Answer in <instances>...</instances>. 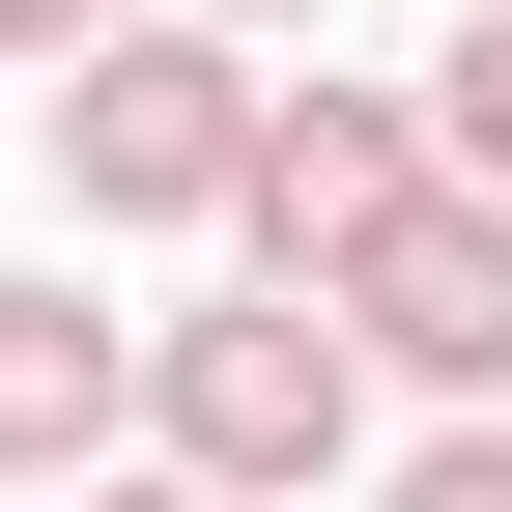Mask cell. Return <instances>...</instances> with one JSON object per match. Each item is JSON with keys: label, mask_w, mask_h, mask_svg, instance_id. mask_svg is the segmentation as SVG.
Returning a JSON list of instances; mask_svg holds the SVG:
<instances>
[{"label": "cell", "mask_w": 512, "mask_h": 512, "mask_svg": "<svg viewBox=\"0 0 512 512\" xmlns=\"http://www.w3.org/2000/svg\"><path fill=\"white\" fill-rule=\"evenodd\" d=\"M342 456H370V370H342V313H285V285L143 313V484L285 512V484H342Z\"/></svg>", "instance_id": "1"}, {"label": "cell", "mask_w": 512, "mask_h": 512, "mask_svg": "<svg viewBox=\"0 0 512 512\" xmlns=\"http://www.w3.org/2000/svg\"><path fill=\"white\" fill-rule=\"evenodd\" d=\"M57 200H86V228H228L256 200V57L171 29V0L86 29V57H57Z\"/></svg>", "instance_id": "2"}, {"label": "cell", "mask_w": 512, "mask_h": 512, "mask_svg": "<svg viewBox=\"0 0 512 512\" xmlns=\"http://www.w3.org/2000/svg\"><path fill=\"white\" fill-rule=\"evenodd\" d=\"M370 228H427V86H342V57L256 86V200H228V256H256L285 313H342Z\"/></svg>", "instance_id": "3"}, {"label": "cell", "mask_w": 512, "mask_h": 512, "mask_svg": "<svg viewBox=\"0 0 512 512\" xmlns=\"http://www.w3.org/2000/svg\"><path fill=\"white\" fill-rule=\"evenodd\" d=\"M342 370H399L427 427H512V228H484V200L370 228V256H342Z\"/></svg>", "instance_id": "4"}, {"label": "cell", "mask_w": 512, "mask_h": 512, "mask_svg": "<svg viewBox=\"0 0 512 512\" xmlns=\"http://www.w3.org/2000/svg\"><path fill=\"white\" fill-rule=\"evenodd\" d=\"M114 456H143V313L0 285V484H114Z\"/></svg>", "instance_id": "5"}, {"label": "cell", "mask_w": 512, "mask_h": 512, "mask_svg": "<svg viewBox=\"0 0 512 512\" xmlns=\"http://www.w3.org/2000/svg\"><path fill=\"white\" fill-rule=\"evenodd\" d=\"M427 200L512 228V0H456V57H427Z\"/></svg>", "instance_id": "6"}, {"label": "cell", "mask_w": 512, "mask_h": 512, "mask_svg": "<svg viewBox=\"0 0 512 512\" xmlns=\"http://www.w3.org/2000/svg\"><path fill=\"white\" fill-rule=\"evenodd\" d=\"M370 512H512V427H427V456L370 484Z\"/></svg>", "instance_id": "7"}, {"label": "cell", "mask_w": 512, "mask_h": 512, "mask_svg": "<svg viewBox=\"0 0 512 512\" xmlns=\"http://www.w3.org/2000/svg\"><path fill=\"white\" fill-rule=\"evenodd\" d=\"M86 29H143V0H0V57H29V86H57V57H86Z\"/></svg>", "instance_id": "8"}, {"label": "cell", "mask_w": 512, "mask_h": 512, "mask_svg": "<svg viewBox=\"0 0 512 512\" xmlns=\"http://www.w3.org/2000/svg\"><path fill=\"white\" fill-rule=\"evenodd\" d=\"M171 29H228V57H256V29H313V0H171Z\"/></svg>", "instance_id": "9"}, {"label": "cell", "mask_w": 512, "mask_h": 512, "mask_svg": "<svg viewBox=\"0 0 512 512\" xmlns=\"http://www.w3.org/2000/svg\"><path fill=\"white\" fill-rule=\"evenodd\" d=\"M86 512H200V484H143V456H114V484H86Z\"/></svg>", "instance_id": "10"}]
</instances>
